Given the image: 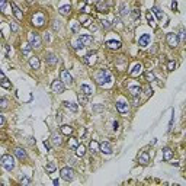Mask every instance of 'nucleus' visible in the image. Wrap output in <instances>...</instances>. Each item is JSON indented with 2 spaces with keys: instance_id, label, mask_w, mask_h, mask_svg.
I'll use <instances>...</instances> for the list:
<instances>
[{
  "instance_id": "f257e3e1",
  "label": "nucleus",
  "mask_w": 186,
  "mask_h": 186,
  "mask_svg": "<svg viewBox=\"0 0 186 186\" xmlns=\"http://www.w3.org/2000/svg\"><path fill=\"white\" fill-rule=\"evenodd\" d=\"M95 79H96L98 84H100V86H103L105 83H111V82H112L111 73L108 71V70H105V68H100V70H99V71L96 73V76H95Z\"/></svg>"
},
{
  "instance_id": "f03ea898",
  "label": "nucleus",
  "mask_w": 186,
  "mask_h": 186,
  "mask_svg": "<svg viewBox=\"0 0 186 186\" xmlns=\"http://www.w3.org/2000/svg\"><path fill=\"white\" fill-rule=\"evenodd\" d=\"M0 163H2V166H3L6 170H9V172H12V170L15 169V158H13L10 154L2 156V158H0Z\"/></svg>"
},
{
  "instance_id": "7ed1b4c3",
  "label": "nucleus",
  "mask_w": 186,
  "mask_h": 186,
  "mask_svg": "<svg viewBox=\"0 0 186 186\" xmlns=\"http://www.w3.org/2000/svg\"><path fill=\"white\" fill-rule=\"evenodd\" d=\"M28 41H29V45L32 46V48H41V45H42V39L38 34H34L31 32L28 35Z\"/></svg>"
},
{
  "instance_id": "20e7f679",
  "label": "nucleus",
  "mask_w": 186,
  "mask_h": 186,
  "mask_svg": "<svg viewBox=\"0 0 186 186\" xmlns=\"http://www.w3.org/2000/svg\"><path fill=\"white\" fill-rule=\"evenodd\" d=\"M60 175H61V177H63L64 180H67V182H71V180L74 179V170H73L71 167H63V169L60 170Z\"/></svg>"
},
{
  "instance_id": "39448f33",
  "label": "nucleus",
  "mask_w": 186,
  "mask_h": 186,
  "mask_svg": "<svg viewBox=\"0 0 186 186\" xmlns=\"http://www.w3.org/2000/svg\"><path fill=\"white\" fill-rule=\"evenodd\" d=\"M96 61H98V54H96V53H89L87 55L83 57V63L87 64V65H90V67L95 65Z\"/></svg>"
},
{
  "instance_id": "423d86ee",
  "label": "nucleus",
  "mask_w": 186,
  "mask_h": 186,
  "mask_svg": "<svg viewBox=\"0 0 186 186\" xmlns=\"http://www.w3.org/2000/svg\"><path fill=\"white\" fill-rule=\"evenodd\" d=\"M60 80H61L64 84H67V86L73 84V77H71V74H70L67 70H61V73H60Z\"/></svg>"
},
{
  "instance_id": "0eeeda50",
  "label": "nucleus",
  "mask_w": 186,
  "mask_h": 186,
  "mask_svg": "<svg viewBox=\"0 0 186 186\" xmlns=\"http://www.w3.org/2000/svg\"><path fill=\"white\" fill-rule=\"evenodd\" d=\"M51 89H53L54 93H58V95H60V93H63L65 90V84L61 80H54L53 84H51Z\"/></svg>"
},
{
  "instance_id": "6e6552de",
  "label": "nucleus",
  "mask_w": 186,
  "mask_h": 186,
  "mask_svg": "<svg viewBox=\"0 0 186 186\" xmlns=\"http://www.w3.org/2000/svg\"><path fill=\"white\" fill-rule=\"evenodd\" d=\"M166 41H167V44L172 46V48H176V46H177V44H179L177 35H176L175 32H169V34L166 35Z\"/></svg>"
},
{
  "instance_id": "1a4fd4ad",
  "label": "nucleus",
  "mask_w": 186,
  "mask_h": 186,
  "mask_svg": "<svg viewBox=\"0 0 186 186\" xmlns=\"http://www.w3.org/2000/svg\"><path fill=\"white\" fill-rule=\"evenodd\" d=\"M32 23H34L35 26H42L44 23H45V16H44V13L36 12V13L34 15V18H32Z\"/></svg>"
},
{
  "instance_id": "9d476101",
  "label": "nucleus",
  "mask_w": 186,
  "mask_h": 186,
  "mask_svg": "<svg viewBox=\"0 0 186 186\" xmlns=\"http://www.w3.org/2000/svg\"><path fill=\"white\" fill-rule=\"evenodd\" d=\"M128 92L131 93L132 98H138L140 93L143 92V87L140 86V84H129V86H128Z\"/></svg>"
},
{
  "instance_id": "9b49d317",
  "label": "nucleus",
  "mask_w": 186,
  "mask_h": 186,
  "mask_svg": "<svg viewBox=\"0 0 186 186\" xmlns=\"http://www.w3.org/2000/svg\"><path fill=\"white\" fill-rule=\"evenodd\" d=\"M151 42V36L148 35V34H144V35H141L140 36V39H138V44H140V46H143V48H146V46H148V44Z\"/></svg>"
},
{
  "instance_id": "f8f14e48",
  "label": "nucleus",
  "mask_w": 186,
  "mask_h": 186,
  "mask_svg": "<svg viewBox=\"0 0 186 186\" xmlns=\"http://www.w3.org/2000/svg\"><path fill=\"white\" fill-rule=\"evenodd\" d=\"M99 151H102L103 154H111V153H112V146H111V143H108V141L100 143V144H99Z\"/></svg>"
},
{
  "instance_id": "ddd939ff",
  "label": "nucleus",
  "mask_w": 186,
  "mask_h": 186,
  "mask_svg": "<svg viewBox=\"0 0 186 186\" xmlns=\"http://www.w3.org/2000/svg\"><path fill=\"white\" fill-rule=\"evenodd\" d=\"M45 61H46V64H48V65H55V64H57V61H58V58H57V55H55V54L48 53V54L45 55Z\"/></svg>"
},
{
  "instance_id": "4468645a",
  "label": "nucleus",
  "mask_w": 186,
  "mask_h": 186,
  "mask_svg": "<svg viewBox=\"0 0 186 186\" xmlns=\"http://www.w3.org/2000/svg\"><path fill=\"white\" fill-rule=\"evenodd\" d=\"M116 109H118L119 113H127L128 112V103L124 100H118L116 102Z\"/></svg>"
},
{
  "instance_id": "2eb2a0df",
  "label": "nucleus",
  "mask_w": 186,
  "mask_h": 186,
  "mask_svg": "<svg viewBox=\"0 0 186 186\" xmlns=\"http://www.w3.org/2000/svg\"><path fill=\"white\" fill-rule=\"evenodd\" d=\"M10 7H12V10H13L15 18H16L18 20H22V19H23V13H22V10L16 6V3H10Z\"/></svg>"
},
{
  "instance_id": "dca6fc26",
  "label": "nucleus",
  "mask_w": 186,
  "mask_h": 186,
  "mask_svg": "<svg viewBox=\"0 0 186 186\" xmlns=\"http://www.w3.org/2000/svg\"><path fill=\"white\" fill-rule=\"evenodd\" d=\"M138 161L141 163V164H144V166L148 164V163H150V154L147 151H143L141 154L138 156Z\"/></svg>"
},
{
  "instance_id": "f3484780",
  "label": "nucleus",
  "mask_w": 186,
  "mask_h": 186,
  "mask_svg": "<svg viewBox=\"0 0 186 186\" xmlns=\"http://www.w3.org/2000/svg\"><path fill=\"white\" fill-rule=\"evenodd\" d=\"M79 41H80L84 46H89V45L93 44V38H92L90 35H80V36H79Z\"/></svg>"
},
{
  "instance_id": "a211bd4d",
  "label": "nucleus",
  "mask_w": 186,
  "mask_h": 186,
  "mask_svg": "<svg viewBox=\"0 0 186 186\" xmlns=\"http://www.w3.org/2000/svg\"><path fill=\"white\" fill-rule=\"evenodd\" d=\"M121 41H115V39H109L106 41V46H109L111 50H119L121 48Z\"/></svg>"
},
{
  "instance_id": "6ab92c4d",
  "label": "nucleus",
  "mask_w": 186,
  "mask_h": 186,
  "mask_svg": "<svg viewBox=\"0 0 186 186\" xmlns=\"http://www.w3.org/2000/svg\"><path fill=\"white\" fill-rule=\"evenodd\" d=\"M79 22H80V25H83L84 28H89V26H90V23H92V19H90L87 15H80Z\"/></svg>"
},
{
  "instance_id": "aec40b11",
  "label": "nucleus",
  "mask_w": 186,
  "mask_h": 186,
  "mask_svg": "<svg viewBox=\"0 0 186 186\" xmlns=\"http://www.w3.org/2000/svg\"><path fill=\"white\" fill-rule=\"evenodd\" d=\"M141 73H143V65H141V64H135L134 68L131 70V73H129V74H131L132 77H138Z\"/></svg>"
},
{
  "instance_id": "412c9836",
  "label": "nucleus",
  "mask_w": 186,
  "mask_h": 186,
  "mask_svg": "<svg viewBox=\"0 0 186 186\" xmlns=\"http://www.w3.org/2000/svg\"><path fill=\"white\" fill-rule=\"evenodd\" d=\"M172 157H173V151H172L169 147H164V148H163V160H164V161H169V160H172Z\"/></svg>"
},
{
  "instance_id": "4be33fe9",
  "label": "nucleus",
  "mask_w": 186,
  "mask_h": 186,
  "mask_svg": "<svg viewBox=\"0 0 186 186\" xmlns=\"http://www.w3.org/2000/svg\"><path fill=\"white\" fill-rule=\"evenodd\" d=\"M15 156L19 160H25L26 158V151L23 150V148H20V147H18V148H15Z\"/></svg>"
},
{
  "instance_id": "5701e85b",
  "label": "nucleus",
  "mask_w": 186,
  "mask_h": 186,
  "mask_svg": "<svg viewBox=\"0 0 186 186\" xmlns=\"http://www.w3.org/2000/svg\"><path fill=\"white\" fill-rule=\"evenodd\" d=\"M51 143H53L54 146H61V144H63V137H61L60 134H53Z\"/></svg>"
},
{
  "instance_id": "b1692460",
  "label": "nucleus",
  "mask_w": 186,
  "mask_h": 186,
  "mask_svg": "<svg viewBox=\"0 0 186 186\" xmlns=\"http://www.w3.org/2000/svg\"><path fill=\"white\" fill-rule=\"evenodd\" d=\"M29 64H31V67H32L34 70H38V68H39V65H41L39 58H38V57H35V55L29 58Z\"/></svg>"
},
{
  "instance_id": "393cba45",
  "label": "nucleus",
  "mask_w": 186,
  "mask_h": 186,
  "mask_svg": "<svg viewBox=\"0 0 186 186\" xmlns=\"http://www.w3.org/2000/svg\"><path fill=\"white\" fill-rule=\"evenodd\" d=\"M74 151H76V156H77V157H83V156L86 154V147H84L83 144H77V147L74 148Z\"/></svg>"
},
{
  "instance_id": "a878e982",
  "label": "nucleus",
  "mask_w": 186,
  "mask_h": 186,
  "mask_svg": "<svg viewBox=\"0 0 186 186\" xmlns=\"http://www.w3.org/2000/svg\"><path fill=\"white\" fill-rule=\"evenodd\" d=\"M80 92L84 93L86 96H90L92 93H93V89H92L89 84H82V86H80Z\"/></svg>"
},
{
  "instance_id": "bb28decb",
  "label": "nucleus",
  "mask_w": 186,
  "mask_h": 186,
  "mask_svg": "<svg viewBox=\"0 0 186 186\" xmlns=\"http://www.w3.org/2000/svg\"><path fill=\"white\" fill-rule=\"evenodd\" d=\"M58 12H60L63 16H67L70 12H71V6H70V5H64V6H61V7L58 9Z\"/></svg>"
},
{
  "instance_id": "cd10ccee",
  "label": "nucleus",
  "mask_w": 186,
  "mask_h": 186,
  "mask_svg": "<svg viewBox=\"0 0 186 186\" xmlns=\"http://www.w3.org/2000/svg\"><path fill=\"white\" fill-rule=\"evenodd\" d=\"M63 105H64L68 111H71V112H77V109H79V108H77V105H76V103H73V102H64Z\"/></svg>"
},
{
  "instance_id": "c85d7f7f",
  "label": "nucleus",
  "mask_w": 186,
  "mask_h": 186,
  "mask_svg": "<svg viewBox=\"0 0 186 186\" xmlns=\"http://www.w3.org/2000/svg\"><path fill=\"white\" fill-rule=\"evenodd\" d=\"M61 134H64V135H71V134H73V127L63 125V127H61Z\"/></svg>"
},
{
  "instance_id": "c756f323",
  "label": "nucleus",
  "mask_w": 186,
  "mask_h": 186,
  "mask_svg": "<svg viewBox=\"0 0 186 186\" xmlns=\"http://www.w3.org/2000/svg\"><path fill=\"white\" fill-rule=\"evenodd\" d=\"M89 150H90L92 153H96V151H99V144L95 141V140H92V141H90V144H89Z\"/></svg>"
},
{
  "instance_id": "7c9ffc66",
  "label": "nucleus",
  "mask_w": 186,
  "mask_h": 186,
  "mask_svg": "<svg viewBox=\"0 0 186 186\" xmlns=\"http://www.w3.org/2000/svg\"><path fill=\"white\" fill-rule=\"evenodd\" d=\"M31 51H32V46H31L29 44H23V45H22V54H23V55H29Z\"/></svg>"
},
{
  "instance_id": "2f4dec72",
  "label": "nucleus",
  "mask_w": 186,
  "mask_h": 186,
  "mask_svg": "<svg viewBox=\"0 0 186 186\" xmlns=\"http://www.w3.org/2000/svg\"><path fill=\"white\" fill-rule=\"evenodd\" d=\"M70 28H71V32L73 34H77L79 32V28H80V23L77 20H73L71 23H70Z\"/></svg>"
},
{
  "instance_id": "473e14b6",
  "label": "nucleus",
  "mask_w": 186,
  "mask_h": 186,
  "mask_svg": "<svg viewBox=\"0 0 186 186\" xmlns=\"http://www.w3.org/2000/svg\"><path fill=\"white\" fill-rule=\"evenodd\" d=\"M0 86L2 87H5V89H12V83L6 79V77H3V79H0Z\"/></svg>"
},
{
  "instance_id": "72a5a7b5",
  "label": "nucleus",
  "mask_w": 186,
  "mask_h": 186,
  "mask_svg": "<svg viewBox=\"0 0 186 186\" xmlns=\"http://www.w3.org/2000/svg\"><path fill=\"white\" fill-rule=\"evenodd\" d=\"M98 6H96V9H98V12H100V13H105L106 10H108V5L106 3H103V2H99V3H96Z\"/></svg>"
},
{
  "instance_id": "f704fd0d",
  "label": "nucleus",
  "mask_w": 186,
  "mask_h": 186,
  "mask_svg": "<svg viewBox=\"0 0 186 186\" xmlns=\"http://www.w3.org/2000/svg\"><path fill=\"white\" fill-rule=\"evenodd\" d=\"M144 76H146L147 82H154V79H156V76H154V73L151 71V70H147V71L144 73Z\"/></svg>"
},
{
  "instance_id": "c9c22d12",
  "label": "nucleus",
  "mask_w": 186,
  "mask_h": 186,
  "mask_svg": "<svg viewBox=\"0 0 186 186\" xmlns=\"http://www.w3.org/2000/svg\"><path fill=\"white\" fill-rule=\"evenodd\" d=\"M119 13H121V16H125V15L129 13V9H128V5H127V3H122V5H121Z\"/></svg>"
},
{
  "instance_id": "e433bc0d",
  "label": "nucleus",
  "mask_w": 186,
  "mask_h": 186,
  "mask_svg": "<svg viewBox=\"0 0 186 186\" xmlns=\"http://www.w3.org/2000/svg\"><path fill=\"white\" fill-rule=\"evenodd\" d=\"M79 102H80V105H87V102H89V99H87V96L84 95V93H79Z\"/></svg>"
},
{
  "instance_id": "4c0bfd02",
  "label": "nucleus",
  "mask_w": 186,
  "mask_h": 186,
  "mask_svg": "<svg viewBox=\"0 0 186 186\" xmlns=\"http://www.w3.org/2000/svg\"><path fill=\"white\" fill-rule=\"evenodd\" d=\"M55 164H54V163H46V164H45V170L46 172H48V173H53V172H55Z\"/></svg>"
},
{
  "instance_id": "58836bf2",
  "label": "nucleus",
  "mask_w": 186,
  "mask_h": 186,
  "mask_svg": "<svg viewBox=\"0 0 186 186\" xmlns=\"http://www.w3.org/2000/svg\"><path fill=\"white\" fill-rule=\"evenodd\" d=\"M153 13L157 16V19H158V20H163V13H161V10H160L157 6H154V7H153Z\"/></svg>"
},
{
  "instance_id": "ea45409f",
  "label": "nucleus",
  "mask_w": 186,
  "mask_h": 186,
  "mask_svg": "<svg viewBox=\"0 0 186 186\" xmlns=\"http://www.w3.org/2000/svg\"><path fill=\"white\" fill-rule=\"evenodd\" d=\"M140 16H141V13H140V10H138V9H134V10L131 12V18H132L134 20L140 19Z\"/></svg>"
},
{
  "instance_id": "a19ab883",
  "label": "nucleus",
  "mask_w": 186,
  "mask_h": 186,
  "mask_svg": "<svg viewBox=\"0 0 186 186\" xmlns=\"http://www.w3.org/2000/svg\"><path fill=\"white\" fill-rule=\"evenodd\" d=\"M111 26H112V25H111V22H109L108 19H103V20H102V28H103L105 31L111 29Z\"/></svg>"
},
{
  "instance_id": "79ce46f5",
  "label": "nucleus",
  "mask_w": 186,
  "mask_h": 186,
  "mask_svg": "<svg viewBox=\"0 0 186 186\" xmlns=\"http://www.w3.org/2000/svg\"><path fill=\"white\" fill-rule=\"evenodd\" d=\"M175 68H176V61H175V60H170V61L167 63V70H169V71H173Z\"/></svg>"
},
{
  "instance_id": "37998d69",
  "label": "nucleus",
  "mask_w": 186,
  "mask_h": 186,
  "mask_svg": "<svg viewBox=\"0 0 186 186\" xmlns=\"http://www.w3.org/2000/svg\"><path fill=\"white\" fill-rule=\"evenodd\" d=\"M7 105H9L7 99H5V98H0V108H2V109H6V108H7Z\"/></svg>"
},
{
  "instance_id": "c03bdc74",
  "label": "nucleus",
  "mask_w": 186,
  "mask_h": 186,
  "mask_svg": "<svg viewBox=\"0 0 186 186\" xmlns=\"http://www.w3.org/2000/svg\"><path fill=\"white\" fill-rule=\"evenodd\" d=\"M68 146L74 150V148L77 147V141H76V138H70V140H68Z\"/></svg>"
},
{
  "instance_id": "a18cd8bd",
  "label": "nucleus",
  "mask_w": 186,
  "mask_h": 186,
  "mask_svg": "<svg viewBox=\"0 0 186 186\" xmlns=\"http://www.w3.org/2000/svg\"><path fill=\"white\" fill-rule=\"evenodd\" d=\"M60 28H61L60 22H58V20H53V29L57 32V31H60Z\"/></svg>"
},
{
  "instance_id": "49530a36",
  "label": "nucleus",
  "mask_w": 186,
  "mask_h": 186,
  "mask_svg": "<svg viewBox=\"0 0 186 186\" xmlns=\"http://www.w3.org/2000/svg\"><path fill=\"white\" fill-rule=\"evenodd\" d=\"M147 20H148V23H150L151 26H154V18H153L151 12H148V13H147Z\"/></svg>"
},
{
  "instance_id": "de8ad7c7",
  "label": "nucleus",
  "mask_w": 186,
  "mask_h": 186,
  "mask_svg": "<svg viewBox=\"0 0 186 186\" xmlns=\"http://www.w3.org/2000/svg\"><path fill=\"white\" fill-rule=\"evenodd\" d=\"M10 31L12 32H18L19 31V26L16 25V22H10Z\"/></svg>"
},
{
  "instance_id": "09e8293b",
  "label": "nucleus",
  "mask_w": 186,
  "mask_h": 186,
  "mask_svg": "<svg viewBox=\"0 0 186 186\" xmlns=\"http://www.w3.org/2000/svg\"><path fill=\"white\" fill-rule=\"evenodd\" d=\"M74 48H76V50H80V48H84V45H83V44H82V42L79 41V38H77V41L74 42Z\"/></svg>"
},
{
  "instance_id": "8fccbe9b",
  "label": "nucleus",
  "mask_w": 186,
  "mask_h": 186,
  "mask_svg": "<svg viewBox=\"0 0 186 186\" xmlns=\"http://www.w3.org/2000/svg\"><path fill=\"white\" fill-rule=\"evenodd\" d=\"M144 92H146V96H147V98L153 95V90L150 89V86H147V87H144Z\"/></svg>"
},
{
  "instance_id": "3c124183",
  "label": "nucleus",
  "mask_w": 186,
  "mask_h": 186,
  "mask_svg": "<svg viewBox=\"0 0 186 186\" xmlns=\"http://www.w3.org/2000/svg\"><path fill=\"white\" fill-rule=\"evenodd\" d=\"M20 183H22V185H29V183H31V179H29V177H23V179L20 180Z\"/></svg>"
},
{
  "instance_id": "603ef678",
  "label": "nucleus",
  "mask_w": 186,
  "mask_h": 186,
  "mask_svg": "<svg viewBox=\"0 0 186 186\" xmlns=\"http://www.w3.org/2000/svg\"><path fill=\"white\" fill-rule=\"evenodd\" d=\"M44 146H45V148L48 150V151H51V146H50V143L46 141V140H45V141H44Z\"/></svg>"
},
{
  "instance_id": "864d4df0",
  "label": "nucleus",
  "mask_w": 186,
  "mask_h": 186,
  "mask_svg": "<svg viewBox=\"0 0 186 186\" xmlns=\"http://www.w3.org/2000/svg\"><path fill=\"white\" fill-rule=\"evenodd\" d=\"M5 6H6V0H0V9L5 10Z\"/></svg>"
},
{
  "instance_id": "5fc2aeb1",
  "label": "nucleus",
  "mask_w": 186,
  "mask_h": 186,
  "mask_svg": "<svg viewBox=\"0 0 186 186\" xmlns=\"http://www.w3.org/2000/svg\"><path fill=\"white\" fill-rule=\"evenodd\" d=\"M179 36H180V39L183 41V38H185V29H183V28H180V34H179Z\"/></svg>"
},
{
  "instance_id": "6e6d98bb",
  "label": "nucleus",
  "mask_w": 186,
  "mask_h": 186,
  "mask_svg": "<svg viewBox=\"0 0 186 186\" xmlns=\"http://www.w3.org/2000/svg\"><path fill=\"white\" fill-rule=\"evenodd\" d=\"M44 41L45 42H50V34H44Z\"/></svg>"
},
{
  "instance_id": "4d7b16f0",
  "label": "nucleus",
  "mask_w": 186,
  "mask_h": 186,
  "mask_svg": "<svg viewBox=\"0 0 186 186\" xmlns=\"http://www.w3.org/2000/svg\"><path fill=\"white\" fill-rule=\"evenodd\" d=\"M83 12L84 13H90V7L89 6H83Z\"/></svg>"
},
{
  "instance_id": "13d9d810",
  "label": "nucleus",
  "mask_w": 186,
  "mask_h": 186,
  "mask_svg": "<svg viewBox=\"0 0 186 186\" xmlns=\"http://www.w3.org/2000/svg\"><path fill=\"white\" fill-rule=\"evenodd\" d=\"M172 9H173V10H176V9H177V5H176V2H175V0L172 2Z\"/></svg>"
},
{
  "instance_id": "bf43d9fd",
  "label": "nucleus",
  "mask_w": 186,
  "mask_h": 186,
  "mask_svg": "<svg viewBox=\"0 0 186 186\" xmlns=\"http://www.w3.org/2000/svg\"><path fill=\"white\" fill-rule=\"evenodd\" d=\"M5 124V118H3V115H0V127H2Z\"/></svg>"
},
{
  "instance_id": "052dcab7",
  "label": "nucleus",
  "mask_w": 186,
  "mask_h": 186,
  "mask_svg": "<svg viewBox=\"0 0 186 186\" xmlns=\"http://www.w3.org/2000/svg\"><path fill=\"white\" fill-rule=\"evenodd\" d=\"M118 127H119V124H118V122H116V121H115V122H113V129L116 131V129H118Z\"/></svg>"
},
{
  "instance_id": "680f3d73",
  "label": "nucleus",
  "mask_w": 186,
  "mask_h": 186,
  "mask_svg": "<svg viewBox=\"0 0 186 186\" xmlns=\"http://www.w3.org/2000/svg\"><path fill=\"white\" fill-rule=\"evenodd\" d=\"M57 122H61V113L57 115Z\"/></svg>"
},
{
  "instance_id": "e2e57ef3",
  "label": "nucleus",
  "mask_w": 186,
  "mask_h": 186,
  "mask_svg": "<svg viewBox=\"0 0 186 186\" xmlns=\"http://www.w3.org/2000/svg\"><path fill=\"white\" fill-rule=\"evenodd\" d=\"M26 3H28V5H34L35 0H26Z\"/></svg>"
},
{
  "instance_id": "0e129e2a",
  "label": "nucleus",
  "mask_w": 186,
  "mask_h": 186,
  "mask_svg": "<svg viewBox=\"0 0 186 186\" xmlns=\"http://www.w3.org/2000/svg\"><path fill=\"white\" fill-rule=\"evenodd\" d=\"M5 77V74H3V71H0V79H3Z\"/></svg>"
},
{
  "instance_id": "69168bd1",
  "label": "nucleus",
  "mask_w": 186,
  "mask_h": 186,
  "mask_svg": "<svg viewBox=\"0 0 186 186\" xmlns=\"http://www.w3.org/2000/svg\"><path fill=\"white\" fill-rule=\"evenodd\" d=\"M92 2H93V3H99V2H100V0H92Z\"/></svg>"
},
{
  "instance_id": "338daca9",
  "label": "nucleus",
  "mask_w": 186,
  "mask_h": 186,
  "mask_svg": "<svg viewBox=\"0 0 186 186\" xmlns=\"http://www.w3.org/2000/svg\"><path fill=\"white\" fill-rule=\"evenodd\" d=\"M84 2H86V3H89V2H92V0H84Z\"/></svg>"
}]
</instances>
